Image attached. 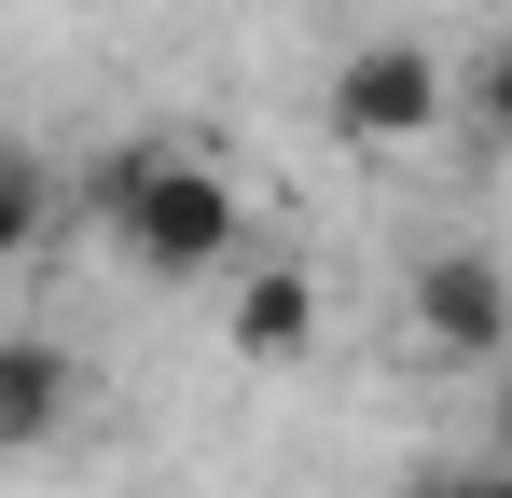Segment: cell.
<instances>
[{
  "label": "cell",
  "mask_w": 512,
  "mask_h": 498,
  "mask_svg": "<svg viewBox=\"0 0 512 498\" xmlns=\"http://www.w3.org/2000/svg\"><path fill=\"white\" fill-rule=\"evenodd\" d=\"M97 194V222H111V249L139 263V277H222L236 249H250V194L222 180L208 153H180V139H139V153H111L84 180Z\"/></svg>",
  "instance_id": "1"
},
{
  "label": "cell",
  "mask_w": 512,
  "mask_h": 498,
  "mask_svg": "<svg viewBox=\"0 0 512 498\" xmlns=\"http://www.w3.org/2000/svg\"><path fill=\"white\" fill-rule=\"evenodd\" d=\"M319 125H333L346 153H429V139L457 125V83H443L429 42H360V56H333V83H319Z\"/></svg>",
  "instance_id": "2"
},
{
  "label": "cell",
  "mask_w": 512,
  "mask_h": 498,
  "mask_svg": "<svg viewBox=\"0 0 512 498\" xmlns=\"http://www.w3.org/2000/svg\"><path fill=\"white\" fill-rule=\"evenodd\" d=\"M319 332H333V291H319V263H236L222 346H236L250 374H291V360H319Z\"/></svg>",
  "instance_id": "3"
},
{
  "label": "cell",
  "mask_w": 512,
  "mask_h": 498,
  "mask_svg": "<svg viewBox=\"0 0 512 498\" xmlns=\"http://www.w3.org/2000/svg\"><path fill=\"white\" fill-rule=\"evenodd\" d=\"M416 346L457 360V374L512 346V277L485 263V249H429V263H416Z\"/></svg>",
  "instance_id": "4"
},
{
  "label": "cell",
  "mask_w": 512,
  "mask_h": 498,
  "mask_svg": "<svg viewBox=\"0 0 512 498\" xmlns=\"http://www.w3.org/2000/svg\"><path fill=\"white\" fill-rule=\"evenodd\" d=\"M70 415H84L70 346H56V332H0V457H42Z\"/></svg>",
  "instance_id": "5"
},
{
  "label": "cell",
  "mask_w": 512,
  "mask_h": 498,
  "mask_svg": "<svg viewBox=\"0 0 512 498\" xmlns=\"http://www.w3.org/2000/svg\"><path fill=\"white\" fill-rule=\"evenodd\" d=\"M42 236H56V180H42L28 153H0V263H28Z\"/></svg>",
  "instance_id": "6"
},
{
  "label": "cell",
  "mask_w": 512,
  "mask_h": 498,
  "mask_svg": "<svg viewBox=\"0 0 512 498\" xmlns=\"http://www.w3.org/2000/svg\"><path fill=\"white\" fill-rule=\"evenodd\" d=\"M416 498H512L499 471H443V485H416Z\"/></svg>",
  "instance_id": "7"
}]
</instances>
